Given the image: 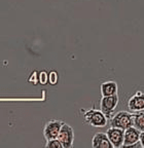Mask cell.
Instances as JSON below:
<instances>
[{"mask_svg": "<svg viewBox=\"0 0 144 148\" xmlns=\"http://www.w3.org/2000/svg\"><path fill=\"white\" fill-rule=\"evenodd\" d=\"M84 120L92 127H106L108 118L105 116L101 110L97 109H90L84 112Z\"/></svg>", "mask_w": 144, "mask_h": 148, "instance_id": "cell-1", "label": "cell"}, {"mask_svg": "<svg viewBox=\"0 0 144 148\" xmlns=\"http://www.w3.org/2000/svg\"><path fill=\"white\" fill-rule=\"evenodd\" d=\"M133 125V115L128 111H119L110 118V127L125 130Z\"/></svg>", "mask_w": 144, "mask_h": 148, "instance_id": "cell-2", "label": "cell"}, {"mask_svg": "<svg viewBox=\"0 0 144 148\" xmlns=\"http://www.w3.org/2000/svg\"><path fill=\"white\" fill-rule=\"evenodd\" d=\"M119 95H112V96H103L100 102V110L105 114L108 119L113 116V112L115 110L116 106L119 104Z\"/></svg>", "mask_w": 144, "mask_h": 148, "instance_id": "cell-3", "label": "cell"}, {"mask_svg": "<svg viewBox=\"0 0 144 148\" xmlns=\"http://www.w3.org/2000/svg\"><path fill=\"white\" fill-rule=\"evenodd\" d=\"M59 141L62 143L63 148H71L74 142V131L71 125L64 123L58 135Z\"/></svg>", "mask_w": 144, "mask_h": 148, "instance_id": "cell-4", "label": "cell"}, {"mask_svg": "<svg viewBox=\"0 0 144 148\" xmlns=\"http://www.w3.org/2000/svg\"><path fill=\"white\" fill-rule=\"evenodd\" d=\"M63 123H64V121L58 119H51L45 123L43 129V136L47 141L58 138V135L60 133Z\"/></svg>", "mask_w": 144, "mask_h": 148, "instance_id": "cell-5", "label": "cell"}, {"mask_svg": "<svg viewBox=\"0 0 144 148\" xmlns=\"http://www.w3.org/2000/svg\"><path fill=\"white\" fill-rule=\"evenodd\" d=\"M123 133L125 130L119 129V127H110L107 130V136L111 142L113 148H121L123 145Z\"/></svg>", "mask_w": 144, "mask_h": 148, "instance_id": "cell-6", "label": "cell"}, {"mask_svg": "<svg viewBox=\"0 0 144 148\" xmlns=\"http://www.w3.org/2000/svg\"><path fill=\"white\" fill-rule=\"evenodd\" d=\"M140 131L135 127H130L125 130L123 133V148H129L130 146L134 145L135 143L139 142L140 138Z\"/></svg>", "mask_w": 144, "mask_h": 148, "instance_id": "cell-7", "label": "cell"}, {"mask_svg": "<svg viewBox=\"0 0 144 148\" xmlns=\"http://www.w3.org/2000/svg\"><path fill=\"white\" fill-rule=\"evenodd\" d=\"M128 108L131 112L144 110V92L138 90L129 99Z\"/></svg>", "mask_w": 144, "mask_h": 148, "instance_id": "cell-8", "label": "cell"}, {"mask_svg": "<svg viewBox=\"0 0 144 148\" xmlns=\"http://www.w3.org/2000/svg\"><path fill=\"white\" fill-rule=\"evenodd\" d=\"M92 146L94 148H113L106 133H97L92 139Z\"/></svg>", "mask_w": 144, "mask_h": 148, "instance_id": "cell-9", "label": "cell"}, {"mask_svg": "<svg viewBox=\"0 0 144 148\" xmlns=\"http://www.w3.org/2000/svg\"><path fill=\"white\" fill-rule=\"evenodd\" d=\"M119 92V86L113 80L105 81L101 84V95L103 96H112Z\"/></svg>", "mask_w": 144, "mask_h": 148, "instance_id": "cell-10", "label": "cell"}, {"mask_svg": "<svg viewBox=\"0 0 144 148\" xmlns=\"http://www.w3.org/2000/svg\"><path fill=\"white\" fill-rule=\"evenodd\" d=\"M133 115V127L138 129L140 132L144 131V110L132 112Z\"/></svg>", "mask_w": 144, "mask_h": 148, "instance_id": "cell-11", "label": "cell"}, {"mask_svg": "<svg viewBox=\"0 0 144 148\" xmlns=\"http://www.w3.org/2000/svg\"><path fill=\"white\" fill-rule=\"evenodd\" d=\"M45 147L47 148H63V145L59 139H51V140H47V144H45Z\"/></svg>", "mask_w": 144, "mask_h": 148, "instance_id": "cell-12", "label": "cell"}, {"mask_svg": "<svg viewBox=\"0 0 144 148\" xmlns=\"http://www.w3.org/2000/svg\"><path fill=\"white\" fill-rule=\"evenodd\" d=\"M49 80L51 84H56L58 82V73L55 71H51V73L49 74Z\"/></svg>", "mask_w": 144, "mask_h": 148, "instance_id": "cell-13", "label": "cell"}, {"mask_svg": "<svg viewBox=\"0 0 144 148\" xmlns=\"http://www.w3.org/2000/svg\"><path fill=\"white\" fill-rule=\"evenodd\" d=\"M39 79H40V82H41L42 84H45L47 79H49V75H47L45 72H41L39 75Z\"/></svg>", "mask_w": 144, "mask_h": 148, "instance_id": "cell-14", "label": "cell"}, {"mask_svg": "<svg viewBox=\"0 0 144 148\" xmlns=\"http://www.w3.org/2000/svg\"><path fill=\"white\" fill-rule=\"evenodd\" d=\"M139 141L141 143V146L144 148V131L143 132L140 133V138H139Z\"/></svg>", "mask_w": 144, "mask_h": 148, "instance_id": "cell-15", "label": "cell"}]
</instances>
